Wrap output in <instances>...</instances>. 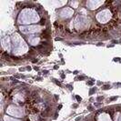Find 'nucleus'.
<instances>
[{"label": "nucleus", "mask_w": 121, "mask_h": 121, "mask_svg": "<svg viewBox=\"0 0 121 121\" xmlns=\"http://www.w3.org/2000/svg\"><path fill=\"white\" fill-rule=\"evenodd\" d=\"M39 21V15L36 10L29 7L24 8L21 10L17 17L18 24H33Z\"/></svg>", "instance_id": "f257e3e1"}, {"label": "nucleus", "mask_w": 121, "mask_h": 121, "mask_svg": "<svg viewBox=\"0 0 121 121\" xmlns=\"http://www.w3.org/2000/svg\"><path fill=\"white\" fill-rule=\"evenodd\" d=\"M11 41L13 44V55L14 56H21L26 53L29 48L27 44L25 42V40L22 38L18 33H14L11 36Z\"/></svg>", "instance_id": "f03ea898"}, {"label": "nucleus", "mask_w": 121, "mask_h": 121, "mask_svg": "<svg viewBox=\"0 0 121 121\" xmlns=\"http://www.w3.org/2000/svg\"><path fill=\"white\" fill-rule=\"evenodd\" d=\"M74 27H75V29L78 31L86 30L89 27V21H88L87 17L82 14H79L78 16L74 19Z\"/></svg>", "instance_id": "7ed1b4c3"}, {"label": "nucleus", "mask_w": 121, "mask_h": 121, "mask_svg": "<svg viewBox=\"0 0 121 121\" xmlns=\"http://www.w3.org/2000/svg\"><path fill=\"white\" fill-rule=\"evenodd\" d=\"M112 18V12L109 8H104L96 15V19L98 23L105 25L108 23Z\"/></svg>", "instance_id": "20e7f679"}, {"label": "nucleus", "mask_w": 121, "mask_h": 121, "mask_svg": "<svg viewBox=\"0 0 121 121\" xmlns=\"http://www.w3.org/2000/svg\"><path fill=\"white\" fill-rule=\"evenodd\" d=\"M6 113L10 116H13L15 117H24L25 116V109L17 105H9L6 109Z\"/></svg>", "instance_id": "39448f33"}, {"label": "nucleus", "mask_w": 121, "mask_h": 121, "mask_svg": "<svg viewBox=\"0 0 121 121\" xmlns=\"http://www.w3.org/2000/svg\"><path fill=\"white\" fill-rule=\"evenodd\" d=\"M19 31L23 34H26V35H31V34H36V33H39L44 29L42 26L39 25H31V26H18Z\"/></svg>", "instance_id": "423d86ee"}, {"label": "nucleus", "mask_w": 121, "mask_h": 121, "mask_svg": "<svg viewBox=\"0 0 121 121\" xmlns=\"http://www.w3.org/2000/svg\"><path fill=\"white\" fill-rule=\"evenodd\" d=\"M1 46H2V51H6V52H10L12 46H11V42H10V37L8 36H6L5 37L2 36L1 38Z\"/></svg>", "instance_id": "0eeeda50"}, {"label": "nucleus", "mask_w": 121, "mask_h": 121, "mask_svg": "<svg viewBox=\"0 0 121 121\" xmlns=\"http://www.w3.org/2000/svg\"><path fill=\"white\" fill-rule=\"evenodd\" d=\"M74 15V10L70 7H64L59 12V17L62 19H69Z\"/></svg>", "instance_id": "6e6552de"}, {"label": "nucleus", "mask_w": 121, "mask_h": 121, "mask_svg": "<svg viewBox=\"0 0 121 121\" xmlns=\"http://www.w3.org/2000/svg\"><path fill=\"white\" fill-rule=\"evenodd\" d=\"M86 8L90 9V10H95L97 9L101 5L104 4V1H97V0H91V1H86Z\"/></svg>", "instance_id": "1a4fd4ad"}, {"label": "nucleus", "mask_w": 121, "mask_h": 121, "mask_svg": "<svg viewBox=\"0 0 121 121\" xmlns=\"http://www.w3.org/2000/svg\"><path fill=\"white\" fill-rule=\"evenodd\" d=\"M26 40H27V42L28 44H30L31 46H33V47H38L39 46V44H40V36H34V35H29V36H27L26 37Z\"/></svg>", "instance_id": "9d476101"}, {"label": "nucleus", "mask_w": 121, "mask_h": 121, "mask_svg": "<svg viewBox=\"0 0 121 121\" xmlns=\"http://www.w3.org/2000/svg\"><path fill=\"white\" fill-rule=\"evenodd\" d=\"M97 121H112L111 120V117L108 113H100L98 117H97Z\"/></svg>", "instance_id": "9b49d317"}, {"label": "nucleus", "mask_w": 121, "mask_h": 121, "mask_svg": "<svg viewBox=\"0 0 121 121\" xmlns=\"http://www.w3.org/2000/svg\"><path fill=\"white\" fill-rule=\"evenodd\" d=\"M3 121H21L16 119V118H13L11 117H8V116H4L3 117Z\"/></svg>", "instance_id": "f8f14e48"}, {"label": "nucleus", "mask_w": 121, "mask_h": 121, "mask_svg": "<svg viewBox=\"0 0 121 121\" xmlns=\"http://www.w3.org/2000/svg\"><path fill=\"white\" fill-rule=\"evenodd\" d=\"M78 4H79V1H71L70 2V5L74 7V8H77V7H78Z\"/></svg>", "instance_id": "ddd939ff"}, {"label": "nucleus", "mask_w": 121, "mask_h": 121, "mask_svg": "<svg viewBox=\"0 0 121 121\" xmlns=\"http://www.w3.org/2000/svg\"><path fill=\"white\" fill-rule=\"evenodd\" d=\"M28 118H29L31 121H35L38 118V116L36 115V114H35V115H30L29 117H28Z\"/></svg>", "instance_id": "4468645a"}, {"label": "nucleus", "mask_w": 121, "mask_h": 121, "mask_svg": "<svg viewBox=\"0 0 121 121\" xmlns=\"http://www.w3.org/2000/svg\"><path fill=\"white\" fill-rule=\"evenodd\" d=\"M95 92H97V87H92L90 90H89V95H93Z\"/></svg>", "instance_id": "2eb2a0df"}, {"label": "nucleus", "mask_w": 121, "mask_h": 121, "mask_svg": "<svg viewBox=\"0 0 121 121\" xmlns=\"http://www.w3.org/2000/svg\"><path fill=\"white\" fill-rule=\"evenodd\" d=\"M110 88H111L110 85H105L102 86V90H108V89H110Z\"/></svg>", "instance_id": "dca6fc26"}, {"label": "nucleus", "mask_w": 121, "mask_h": 121, "mask_svg": "<svg viewBox=\"0 0 121 121\" xmlns=\"http://www.w3.org/2000/svg\"><path fill=\"white\" fill-rule=\"evenodd\" d=\"M86 85L87 86H93L94 85V81H87V82H86Z\"/></svg>", "instance_id": "f3484780"}, {"label": "nucleus", "mask_w": 121, "mask_h": 121, "mask_svg": "<svg viewBox=\"0 0 121 121\" xmlns=\"http://www.w3.org/2000/svg\"><path fill=\"white\" fill-rule=\"evenodd\" d=\"M76 99L78 100V102H81L82 101V98L79 97V96H76Z\"/></svg>", "instance_id": "a211bd4d"}, {"label": "nucleus", "mask_w": 121, "mask_h": 121, "mask_svg": "<svg viewBox=\"0 0 121 121\" xmlns=\"http://www.w3.org/2000/svg\"><path fill=\"white\" fill-rule=\"evenodd\" d=\"M103 99H104V97H98L97 98V102H100V101H102Z\"/></svg>", "instance_id": "6ab92c4d"}, {"label": "nucleus", "mask_w": 121, "mask_h": 121, "mask_svg": "<svg viewBox=\"0 0 121 121\" xmlns=\"http://www.w3.org/2000/svg\"><path fill=\"white\" fill-rule=\"evenodd\" d=\"M113 60L115 61V62H121V58L120 57H115Z\"/></svg>", "instance_id": "aec40b11"}, {"label": "nucleus", "mask_w": 121, "mask_h": 121, "mask_svg": "<svg viewBox=\"0 0 121 121\" xmlns=\"http://www.w3.org/2000/svg\"><path fill=\"white\" fill-rule=\"evenodd\" d=\"M117 97H110L108 99V101H114V100H117Z\"/></svg>", "instance_id": "412c9836"}, {"label": "nucleus", "mask_w": 121, "mask_h": 121, "mask_svg": "<svg viewBox=\"0 0 121 121\" xmlns=\"http://www.w3.org/2000/svg\"><path fill=\"white\" fill-rule=\"evenodd\" d=\"M85 78L86 77H84V76H81V77L79 76L78 78H77V79H78V80H83V79H85Z\"/></svg>", "instance_id": "4be33fe9"}, {"label": "nucleus", "mask_w": 121, "mask_h": 121, "mask_svg": "<svg viewBox=\"0 0 121 121\" xmlns=\"http://www.w3.org/2000/svg\"><path fill=\"white\" fill-rule=\"evenodd\" d=\"M67 86L69 88V90H73V86H72V85H71V84H68V85H67Z\"/></svg>", "instance_id": "5701e85b"}, {"label": "nucleus", "mask_w": 121, "mask_h": 121, "mask_svg": "<svg viewBox=\"0 0 121 121\" xmlns=\"http://www.w3.org/2000/svg\"><path fill=\"white\" fill-rule=\"evenodd\" d=\"M53 81H54V82L56 83V85H58V86H60V85H61L60 82H59V81H56V79H53Z\"/></svg>", "instance_id": "b1692460"}, {"label": "nucleus", "mask_w": 121, "mask_h": 121, "mask_svg": "<svg viewBox=\"0 0 121 121\" xmlns=\"http://www.w3.org/2000/svg\"><path fill=\"white\" fill-rule=\"evenodd\" d=\"M97 45V47H101V46H104V44L102 42H98L97 44H96Z\"/></svg>", "instance_id": "393cba45"}, {"label": "nucleus", "mask_w": 121, "mask_h": 121, "mask_svg": "<svg viewBox=\"0 0 121 121\" xmlns=\"http://www.w3.org/2000/svg\"><path fill=\"white\" fill-rule=\"evenodd\" d=\"M87 109H88V110H89V111H92V110H93V109H94V108H93V107H92V106H88V107H87Z\"/></svg>", "instance_id": "a878e982"}, {"label": "nucleus", "mask_w": 121, "mask_h": 121, "mask_svg": "<svg viewBox=\"0 0 121 121\" xmlns=\"http://www.w3.org/2000/svg\"><path fill=\"white\" fill-rule=\"evenodd\" d=\"M78 107V104H74V105H73V106H72V108H77Z\"/></svg>", "instance_id": "bb28decb"}, {"label": "nucleus", "mask_w": 121, "mask_h": 121, "mask_svg": "<svg viewBox=\"0 0 121 121\" xmlns=\"http://www.w3.org/2000/svg\"><path fill=\"white\" fill-rule=\"evenodd\" d=\"M48 70H43V75H48Z\"/></svg>", "instance_id": "cd10ccee"}, {"label": "nucleus", "mask_w": 121, "mask_h": 121, "mask_svg": "<svg viewBox=\"0 0 121 121\" xmlns=\"http://www.w3.org/2000/svg\"><path fill=\"white\" fill-rule=\"evenodd\" d=\"M34 69H35L36 71H39V67H36V66H35V67H34Z\"/></svg>", "instance_id": "c85d7f7f"}, {"label": "nucleus", "mask_w": 121, "mask_h": 121, "mask_svg": "<svg viewBox=\"0 0 121 121\" xmlns=\"http://www.w3.org/2000/svg\"><path fill=\"white\" fill-rule=\"evenodd\" d=\"M73 74H74V75H78V70H75V71H73Z\"/></svg>", "instance_id": "c756f323"}, {"label": "nucleus", "mask_w": 121, "mask_h": 121, "mask_svg": "<svg viewBox=\"0 0 121 121\" xmlns=\"http://www.w3.org/2000/svg\"><path fill=\"white\" fill-rule=\"evenodd\" d=\"M114 46H115V45H114V44H112V45H108L107 47H108V48H113Z\"/></svg>", "instance_id": "7c9ffc66"}, {"label": "nucleus", "mask_w": 121, "mask_h": 121, "mask_svg": "<svg viewBox=\"0 0 121 121\" xmlns=\"http://www.w3.org/2000/svg\"><path fill=\"white\" fill-rule=\"evenodd\" d=\"M25 70H26V69H25V68H23V67H20V68H19V71H20V72H22V71H25Z\"/></svg>", "instance_id": "2f4dec72"}, {"label": "nucleus", "mask_w": 121, "mask_h": 121, "mask_svg": "<svg viewBox=\"0 0 121 121\" xmlns=\"http://www.w3.org/2000/svg\"><path fill=\"white\" fill-rule=\"evenodd\" d=\"M36 79L38 80V81H41V80H42V78H38V77H37V78H36Z\"/></svg>", "instance_id": "473e14b6"}, {"label": "nucleus", "mask_w": 121, "mask_h": 121, "mask_svg": "<svg viewBox=\"0 0 121 121\" xmlns=\"http://www.w3.org/2000/svg\"><path fill=\"white\" fill-rule=\"evenodd\" d=\"M61 78L62 79L65 78V74H61Z\"/></svg>", "instance_id": "72a5a7b5"}, {"label": "nucleus", "mask_w": 121, "mask_h": 121, "mask_svg": "<svg viewBox=\"0 0 121 121\" xmlns=\"http://www.w3.org/2000/svg\"><path fill=\"white\" fill-rule=\"evenodd\" d=\"M31 69H32V68H31V67H26V70H29V71H30Z\"/></svg>", "instance_id": "f704fd0d"}, {"label": "nucleus", "mask_w": 121, "mask_h": 121, "mask_svg": "<svg viewBox=\"0 0 121 121\" xmlns=\"http://www.w3.org/2000/svg\"><path fill=\"white\" fill-rule=\"evenodd\" d=\"M97 85L98 86H100V85H102V83H101V82H100V81H97Z\"/></svg>", "instance_id": "c9c22d12"}, {"label": "nucleus", "mask_w": 121, "mask_h": 121, "mask_svg": "<svg viewBox=\"0 0 121 121\" xmlns=\"http://www.w3.org/2000/svg\"><path fill=\"white\" fill-rule=\"evenodd\" d=\"M58 67H59V66H55L54 69H58Z\"/></svg>", "instance_id": "e433bc0d"}, {"label": "nucleus", "mask_w": 121, "mask_h": 121, "mask_svg": "<svg viewBox=\"0 0 121 121\" xmlns=\"http://www.w3.org/2000/svg\"><path fill=\"white\" fill-rule=\"evenodd\" d=\"M56 41H60L61 38H59V37H56Z\"/></svg>", "instance_id": "4c0bfd02"}, {"label": "nucleus", "mask_w": 121, "mask_h": 121, "mask_svg": "<svg viewBox=\"0 0 121 121\" xmlns=\"http://www.w3.org/2000/svg\"><path fill=\"white\" fill-rule=\"evenodd\" d=\"M37 59H34V60H32V62H33V63H36V62H37Z\"/></svg>", "instance_id": "58836bf2"}, {"label": "nucleus", "mask_w": 121, "mask_h": 121, "mask_svg": "<svg viewBox=\"0 0 121 121\" xmlns=\"http://www.w3.org/2000/svg\"><path fill=\"white\" fill-rule=\"evenodd\" d=\"M80 119H81V117H78V118H77L76 120H77V121H78V120H80Z\"/></svg>", "instance_id": "ea45409f"}, {"label": "nucleus", "mask_w": 121, "mask_h": 121, "mask_svg": "<svg viewBox=\"0 0 121 121\" xmlns=\"http://www.w3.org/2000/svg\"><path fill=\"white\" fill-rule=\"evenodd\" d=\"M55 97H56V99H58V96H56V95H55Z\"/></svg>", "instance_id": "a19ab883"}, {"label": "nucleus", "mask_w": 121, "mask_h": 121, "mask_svg": "<svg viewBox=\"0 0 121 121\" xmlns=\"http://www.w3.org/2000/svg\"><path fill=\"white\" fill-rule=\"evenodd\" d=\"M118 121H121V116H120V117H119V119H118Z\"/></svg>", "instance_id": "79ce46f5"}]
</instances>
